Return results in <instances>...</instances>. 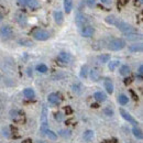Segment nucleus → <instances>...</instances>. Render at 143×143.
Wrapping results in <instances>:
<instances>
[{"label":"nucleus","instance_id":"14","mask_svg":"<svg viewBox=\"0 0 143 143\" xmlns=\"http://www.w3.org/2000/svg\"><path fill=\"white\" fill-rule=\"evenodd\" d=\"M89 76H90V79H91V80H94V82H97V80H99V79H100V77H101L100 71H99L98 68H92V70L90 71Z\"/></svg>","mask_w":143,"mask_h":143},{"label":"nucleus","instance_id":"10","mask_svg":"<svg viewBox=\"0 0 143 143\" xmlns=\"http://www.w3.org/2000/svg\"><path fill=\"white\" fill-rule=\"evenodd\" d=\"M120 114H121V116L124 118V119H126L127 121H129L130 123L131 124H133L134 127H136L138 126V121H136L134 118L131 116V115H129V112H127L126 110H123V109H120Z\"/></svg>","mask_w":143,"mask_h":143},{"label":"nucleus","instance_id":"40","mask_svg":"<svg viewBox=\"0 0 143 143\" xmlns=\"http://www.w3.org/2000/svg\"><path fill=\"white\" fill-rule=\"evenodd\" d=\"M131 83H132V77H127L126 79H124V84H126V85H129Z\"/></svg>","mask_w":143,"mask_h":143},{"label":"nucleus","instance_id":"41","mask_svg":"<svg viewBox=\"0 0 143 143\" xmlns=\"http://www.w3.org/2000/svg\"><path fill=\"white\" fill-rule=\"evenodd\" d=\"M17 3L22 7V6H24V4H26V0H17Z\"/></svg>","mask_w":143,"mask_h":143},{"label":"nucleus","instance_id":"27","mask_svg":"<svg viewBox=\"0 0 143 143\" xmlns=\"http://www.w3.org/2000/svg\"><path fill=\"white\" fill-rule=\"evenodd\" d=\"M98 60L100 63H107V62L110 60V55L109 54H102V55H99Z\"/></svg>","mask_w":143,"mask_h":143},{"label":"nucleus","instance_id":"12","mask_svg":"<svg viewBox=\"0 0 143 143\" xmlns=\"http://www.w3.org/2000/svg\"><path fill=\"white\" fill-rule=\"evenodd\" d=\"M41 126H47V108L45 105H43L41 112Z\"/></svg>","mask_w":143,"mask_h":143},{"label":"nucleus","instance_id":"32","mask_svg":"<svg viewBox=\"0 0 143 143\" xmlns=\"http://www.w3.org/2000/svg\"><path fill=\"white\" fill-rule=\"evenodd\" d=\"M46 135L48 136L50 139H52V140H56V139H57V135L55 134V133H54L53 131H51V130H50V129L47 130V132H46Z\"/></svg>","mask_w":143,"mask_h":143},{"label":"nucleus","instance_id":"45","mask_svg":"<svg viewBox=\"0 0 143 143\" xmlns=\"http://www.w3.org/2000/svg\"><path fill=\"white\" fill-rule=\"evenodd\" d=\"M108 1H109V0H101L102 3H106V2H108Z\"/></svg>","mask_w":143,"mask_h":143},{"label":"nucleus","instance_id":"5","mask_svg":"<svg viewBox=\"0 0 143 143\" xmlns=\"http://www.w3.org/2000/svg\"><path fill=\"white\" fill-rule=\"evenodd\" d=\"M10 117L14 122H23L24 121V114L20 110H11L10 111Z\"/></svg>","mask_w":143,"mask_h":143},{"label":"nucleus","instance_id":"20","mask_svg":"<svg viewBox=\"0 0 143 143\" xmlns=\"http://www.w3.org/2000/svg\"><path fill=\"white\" fill-rule=\"evenodd\" d=\"M64 9H65V12L70 13L73 9V1L72 0H64Z\"/></svg>","mask_w":143,"mask_h":143},{"label":"nucleus","instance_id":"34","mask_svg":"<svg viewBox=\"0 0 143 143\" xmlns=\"http://www.w3.org/2000/svg\"><path fill=\"white\" fill-rule=\"evenodd\" d=\"M54 117H55V119H56V121H63V118H64V116L61 112H56Z\"/></svg>","mask_w":143,"mask_h":143},{"label":"nucleus","instance_id":"16","mask_svg":"<svg viewBox=\"0 0 143 143\" xmlns=\"http://www.w3.org/2000/svg\"><path fill=\"white\" fill-rule=\"evenodd\" d=\"M54 20L57 24H62L64 21V16L62 11H55L54 12Z\"/></svg>","mask_w":143,"mask_h":143},{"label":"nucleus","instance_id":"3","mask_svg":"<svg viewBox=\"0 0 143 143\" xmlns=\"http://www.w3.org/2000/svg\"><path fill=\"white\" fill-rule=\"evenodd\" d=\"M33 38L39 41H46L50 39V33L46 30L43 29H36L33 32Z\"/></svg>","mask_w":143,"mask_h":143},{"label":"nucleus","instance_id":"6","mask_svg":"<svg viewBox=\"0 0 143 143\" xmlns=\"http://www.w3.org/2000/svg\"><path fill=\"white\" fill-rule=\"evenodd\" d=\"M14 18H16V21L19 23L21 27L27 26V23H28V18H27V14L24 13V12H22V11H18L17 13H16V16H14Z\"/></svg>","mask_w":143,"mask_h":143},{"label":"nucleus","instance_id":"15","mask_svg":"<svg viewBox=\"0 0 143 143\" xmlns=\"http://www.w3.org/2000/svg\"><path fill=\"white\" fill-rule=\"evenodd\" d=\"M94 98L96 99V100L98 102H103L107 100V96H106V94H103L102 91H97L94 94Z\"/></svg>","mask_w":143,"mask_h":143},{"label":"nucleus","instance_id":"8","mask_svg":"<svg viewBox=\"0 0 143 143\" xmlns=\"http://www.w3.org/2000/svg\"><path fill=\"white\" fill-rule=\"evenodd\" d=\"M80 33H82V35L85 36V38H90V36L94 35L95 29L90 26H85V27L82 28V30H80Z\"/></svg>","mask_w":143,"mask_h":143},{"label":"nucleus","instance_id":"35","mask_svg":"<svg viewBox=\"0 0 143 143\" xmlns=\"http://www.w3.org/2000/svg\"><path fill=\"white\" fill-rule=\"evenodd\" d=\"M103 112L107 115V116H112V115H114L112 109H110V108H105V109H103Z\"/></svg>","mask_w":143,"mask_h":143},{"label":"nucleus","instance_id":"42","mask_svg":"<svg viewBox=\"0 0 143 143\" xmlns=\"http://www.w3.org/2000/svg\"><path fill=\"white\" fill-rule=\"evenodd\" d=\"M118 1H119V3H120V4L124 6V4H127V3H128L129 0H118Z\"/></svg>","mask_w":143,"mask_h":143},{"label":"nucleus","instance_id":"39","mask_svg":"<svg viewBox=\"0 0 143 143\" xmlns=\"http://www.w3.org/2000/svg\"><path fill=\"white\" fill-rule=\"evenodd\" d=\"M64 109H65V112H66L67 115H71V114H73V109H72L71 107H65Z\"/></svg>","mask_w":143,"mask_h":143},{"label":"nucleus","instance_id":"33","mask_svg":"<svg viewBox=\"0 0 143 143\" xmlns=\"http://www.w3.org/2000/svg\"><path fill=\"white\" fill-rule=\"evenodd\" d=\"M19 43H20V44H22V45H27V46H31V45L33 44L32 42L27 40V39L26 40H19Z\"/></svg>","mask_w":143,"mask_h":143},{"label":"nucleus","instance_id":"46","mask_svg":"<svg viewBox=\"0 0 143 143\" xmlns=\"http://www.w3.org/2000/svg\"><path fill=\"white\" fill-rule=\"evenodd\" d=\"M2 18H3V17H2V14H1V13H0V21H1V20H2Z\"/></svg>","mask_w":143,"mask_h":143},{"label":"nucleus","instance_id":"26","mask_svg":"<svg viewBox=\"0 0 143 143\" xmlns=\"http://www.w3.org/2000/svg\"><path fill=\"white\" fill-rule=\"evenodd\" d=\"M87 74H88V66L87 65H83L80 68V77L82 78H86Z\"/></svg>","mask_w":143,"mask_h":143},{"label":"nucleus","instance_id":"1","mask_svg":"<svg viewBox=\"0 0 143 143\" xmlns=\"http://www.w3.org/2000/svg\"><path fill=\"white\" fill-rule=\"evenodd\" d=\"M114 26H116L118 28V30H120L123 34H128V33H134V32H138L136 29L134 27H132L131 24H129L127 22H124L122 20L117 19Z\"/></svg>","mask_w":143,"mask_h":143},{"label":"nucleus","instance_id":"11","mask_svg":"<svg viewBox=\"0 0 143 143\" xmlns=\"http://www.w3.org/2000/svg\"><path fill=\"white\" fill-rule=\"evenodd\" d=\"M47 100L51 105L55 106V105H58L61 102V97H60L58 94H56V92H52V94H50L47 96Z\"/></svg>","mask_w":143,"mask_h":143},{"label":"nucleus","instance_id":"43","mask_svg":"<svg viewBox=\"0 0 143 143\" xmlns=\"http://www.w3.org/2000/svg\"><path fill=\"white\" fill-rule=\"evenodd\" d=\"M22 143H32V140H31V139H24L22 141Z\"/></svg>","mask_w":143,"mask_h":143},{"label":"nucleus","instance_id":"17","mask_svg":"<svg viewBox=\"0 0 143 143\" xmlns=\"http://www.w3.org/2000/svg\"><path fill=\"white\" fill-rule=\"evenodd\" d=\"M23 95L28 99H33L35 97V92H34V90L32 88H27V89L23 90Z\"/></svg>","mask_w":143,"mask_h":143},{"label":"nucleus","instance_id":"7","mask_svg":"<svg viewBox=\"0 0 143 143\" xmlns=\"http://www.w3.org/2000/svg\"><path fill=\"white\" fill-rule=\"evenodd\" d=\"M86 22H87V18H86V16L83 13V12L78 11L77 13H76V16H75V23H76V26L79 27V28L85 27Z\"/></svg>","mask_w":143,"mask_h":143},{"label":"nucleus","instance_id":"28","mask_svg":"<svg viewBox=\"0 0 143 143\" xmlns=\"http://www.w3.org/2000/svg\"><path fill=\"white\" fill-rule=\"evenodd\" d=\"M118 99H119V103L120 105H127L129 102V98L126 95H123V94H121Z\"/></svg>","mask_w":143,"mask_h":143},{"label":"nucleus","instance_id":"36","mask_svg":"<svg viewBox=\"0 0 143 143\" xmlns=\"http://www.w3.org/2000/svg\"><path fill=\"white\" fill-rule=\"evenodd\" d=\"M95 4H96L95 0H87V6H88V7L92 8V7H95Z\"/></svg>","mask_w":143,"mask_h":143},{"label":"nucleus","instance_id":"18","mask_svg":"<svg viewBox=\"0 0 143 143\" xmlns=\"http://www.w3.org/2000/svg\"><path fill=\"white\" fill-rule=\"evenodd\" d=\"M124 36H126V39H128V40H141V39H142V35L139 34L138 32L124 34Z\"/></svg>","mask_w":143,"mask_h":143},{"label":"nucleus","instance_id":"4","mask_svg":"<svg viewBox=\"0 0 143 143\" xmlns=\"http://www.w3.org/2000/svg\"><path fill=\"white\" fill-rule=\"evenodd\" d=\"M0 36L4 40H9L13 36V30L10 26H3L0 28Z\"/></svg>","mask_w":143,"mask_h":143},{"label":"nucleus","instance_id":"21","mask_svg":"<svg viewBox=\"0 0 143 143\" xmlns=\"http://www.w3.org/2000/svg\"><path fill=\"white\" fill-rule=\"evenodd\" d=\"M92 139H94V131H92V130H86L84 133V140L91 141Z\"/></svg>","mask_w":143,"mask_h":143},{"label":"nucleus","instance_id":"48","mask_svg":"<svg viewBox=\"0 0 143 143\" xmlns=\"http://www.w3.org/2000/svg\"><path fill=\"white\" fill-rule=\"evenodd\" d=\"M142 1H143V0H140V2H141V3H142Z\"/></svg>","mask_w":143,"mask_h":143},{"label":"nucleus","instance_id":"13","mask_svg":"<svg viewBox=\"0 0 143 143\" xmlns=\"http://www.w3.org/2000/svg\"><path fill=\"white\" fill-rule=\"evenodd\" d=\"M103 85H105V88H106V90H107L108 94H112L114 92V83H112V80H111L110 78H105Z\"/></svg>","mask_w":143,"mask_h":143},{"label":"nucleus","instance_id":"44","mask_svg":"<svg viewBox=\"0 0 143 143\" xmlns=\"http://www.w3.org/2000/svg\"><path fill=\"white\" fill-rule=\"evenodd\" d=\"M110 143H117V139H111V142Z\"/></svg>","mask_w":143,"mask_h":143},{"label":"nucleus","instance_id":"22","mask_svg":"<svg viewBox=\"0 0 143 143\" xmlns=\"http://www.w3.org/2000/svg\"><path fill=\"white\" fill-rule=\"evenodd\" d=\"M130 72H131V70H130V67L128 65H122L120 67V74L122 76H128Z\"/></svg>","mask_w":143,"mask_h":143},{"label":"nucleus","instance_id":"30","mask_svg":"<svg viewBox=\"0 0 143 143\" xmlns=\"http://www.w3.org/2000/svg\"><path fill=\"white\" fill-rule=\"evenodd\" d=\"M116 20H117V18L115 16H108V17H106V19H105V21L107 22L108 24H112V26L115 24Z\"/></svg>","mask_w":143,"mask_h":143},{"label":"nucleus","instance_id":"37","mask_svg":"<svg viewBox=\"0 0 143 143\" xmlns=\"http://www.w3.org/2000/svg\"><path fill=\"white\" fill-rule=\"evenodd\" d=\"M129 91H130V94H131V96H132V98L134 99V100H135V101H138V100H139V97L136 96L135 92H134L133 90H129Z\"/></svg>","mask_w":143,"mask_h":143},{"label":"nucleus","instance_id":"23","mask_svg":"<svg viewBox=\"0 0 143 143\" xmlns=\"http://www.w3.org/2000/svg\"><path fill=\"white\" fill-rule=\"evenodd\" d=\"M142 50H143V46L141 43L140 44H133V45L129 46V51H131V52H141Z\"/></svg>","mask_w":143,"mask_h":143},{"label":"nucleus","instance_id":"9","mask_svg":"<svg viewBox=\"0 0 143 143\" xmlns=\"http://www.w3.org/2000/svg\"><path fill=\"white\" fill-rule=\"evenodd\" d=\"M58 61L62 62L63 64H70L73 61V57H72L71 54H68L66 52H62V53L58 54Z\"/></svg>","mask_w":143,"mask_h":143},{"label":"nucleus","instance_id":"24","mask_svg":"<svg viewBox=\"0 0 143 143\" xmlns=\"http://www.w3.org/2000/svg\"><path fill=\"white\" fill-rule=\"evenodd\" d=\"M132 132H133V134H134V136L136 139H142V131H141V129H139L138 127H134L133 129H132Z\"/></svg>","mask_w":143,"mask_h":143},{"label":"nucleus","instance_id":"38","mask_svg":"<svg viewBox=\"0 0 143 143\" xmlns=\"http://www.w3.org/2000/svg\"><path fill=\"white\" fill-rule=\"evenodd\" d=\"M142 76H143V66L140 65V67H139V78L142 79Z\"/></svg>","mask_w":143,"mask_h":143},{"label":"nucleus","instance_id":"19","mask_svg":"<svg viewBox=\"0 0 143 143\" xmlns=\"http://www.w3.org/2000/svg\"><path fill=\"white\" fill-rule=\"evenodd\" d=\"M26 4L30 9H36L39 7V1L38 0H26Z\"/></svg>","mask_w":143,"mask_h":143},{"label":"nucleus","instance_id":"47","mask_svg":"<svg viewBox=\"0 0 143 143\" xmlns=\"http://www.w3.org/2000/svg\"><path fill=\"white\" fill-rule=\"evenodd\" d=\"M39 143H47V142H45V141H40Z\"/></svg>","mask_w":143,"mask_h":143},{"label":"nucleus","instance_id":"25","mask_svg":"<svg viewBox=\"0 0 143 143\" xmlns=\"http://www.w3.org/2000/svg\"><path fill=\"white\" fill-rule=\"evenodd\" d=\"M119 65H120V62L119 61H111V62H109L108 67H109L110 71H115Z\"/></svg>","mask_w":143,"mask_h":143},{"label":"nucleus","instance_id":"31","mask_svg":"<svg viewBox=\"0 0 143 143\" xmlns=\"http://www.w3.org/2000/svg\"><path fill=\"white\" fill-rule=\"evenodd\" d=\"M58 134L64 136V138H67V136H70L72 134V132L70 131V130H61V131L58 132Z\"/></svg>","mask_w":143,"mask_h":143},{"label":"nucleus","instance_id":"2","mask_svg":"<svg viewBox=\"0 0 143 143\" xmlns=\"http://www.w3.org/2000/svg\"><path fill=\"white\" fill-rule=\"evenodd\" d=\"M124 46H126V41L123 39H119V38L111 40L109 42V45H108V47L111 51H120Z\"/></svg>","mask_w":143,"mask_h":143},{"label":"nucleus","instance_id":"29","mask_svg":"<svg viewBox=\"0 0 143 143\" xmlns=\"http://www.w3.org/2000/svg\"><path fill=\"white\" fill-rule=\"evenodd\" d=\"M36 71L39 73H46L47 72V66L45 64H39L36 66Z\"/></svg>","mask_w":143,"mask_h":143}]
</instances>
